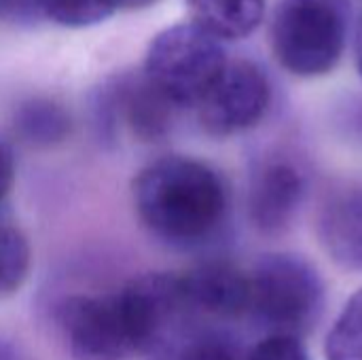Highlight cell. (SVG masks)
Returning a JSON list of instances; mask_svg holds the SVG:
<instances>
[{"mask_svg":"<svg viewBox=\"0 0 362 360\" xmlns=\"http://www.w3.org/2000/svg\"><path fill=\"white\" fill-rule=\"evenodd\" d=\"M157 0H42V17L68 25L85 28L100 23L125 8H144Z\"/></svg>","mask_w":362,"mask_h":360,"instance_id":"obj_13","label":"cell"},{"mask_svg":"<svg viewBox=\"0 0 362 360\" xmlns=\"http://www.w3.org/2000/svg\"><path fill=\"white\" fill-rule=\"evenodd\" d=\"M197 28L216 40H240L250 36L263 21L265 0H189Z\"/></svg>","mask_w":362,"mask_h":360,"instance_id":"obj_11","label":"cell"},{"mask_svg":"<svg viewBox=\"0 0 362 360\" xmlns=\"http://www.w3.org/2000/svg\"><path fill=\"white\" fill-rule=\"evenodd\" d=\"M32 265V248L23 231L4 223L0 227V297L15 295L28 280Z\"/></svg>","mask_w":362,"mask_h":360,"instance_id":"obj_16","label":"cell"},{"mask_svg":"<svg viewBox=\"0 0 362 360\" xmlns=\"http://www.w3.org/2000/svg\"><path fill=\"white\" fill-rule=\"evenodd\" d=\"M13 180H15L13 151L8 149V144L4 140H0V208L4 206V199L13 187Z\"/></svg>","mask_w":362,"mask_h":360,"instance_id":"obj_19","label":"cell"},{"mask_svg":"<svg viewBox=\"0 0 362 360\" xmlns=\"http://www.w3.org/2000/svg\"><path fill=\"white\" fill-rule=\"evenodd\" d=\"M252 316L267 333L303 337L316 329L327 306V286L305 257L295 252L263 255L248 272Z\"/></svg>","mask_w":362,"mask_h":360,"instance_id":"obj_2","label":"cell"},{"mask_svg":"<svg viewBox=\"0 0 362 360\" xmlns=\"http://www.w3.org/2000/svg\"><path fill=\"white\" fill-rule=\"evenodd\" d=\"M269 104L272 83L265 70L250 59H233L195 110L206 134L231 138L257 127Z\"/></svg>","mask_w":362,"mask_h":360,"instance_id":"obj_6","label":"cell"},{"mask_svg":"<svg viewBox=\"0 0 362 360\" xmlns=\"http://www.w3.org/2000/svg\"><path fill=\"white\" fill-rule=\"evenodd\" d=\"M246 360H312V356L301 337L267 333L250 348Z\"/></svg>","mask_w":362,"mask_h":360,"instance_id":"obj_17","label":"cell"},{"mask_svg":"<svg viewBox=\"0 0 362 360\" xmlns=\"http://www.w3.org/2000/svg\"><path fill=\"white\" fill-rule=\"evenodd\" d=\"M0 360H28V356L19 350V346L0 337Z\"/></svg>","mask_w":362,"mask_h":360,"instance_id":"obj_20","label":"cell"},{"mask_svg":"<svg viewBox=\"0 0 362 360\" xmlns=\"http://www.w3.org/2000/svg\"><path fill=\"white\" fill-rule=\"evenodd\" d=\"M316 238L337 267L362 274V182H348L322 199Z\"/></svg>","mask_w":362,"mask_h":360,"instance_id":"obj_9","label":"cell"},{"mask_svg":"<svg viewBox=\"0 0 362 360\" xmlns=\"http://www.w3.org/2000/svg\"><path fill=\"white\" fill-rule=\"evenodd\" d=\"M327 360H362V289L350 295L325 337Z\"/></svg>","mask_w":362,"mask_h":360,"instance_id":"obj_15","label":"cell"},{"mask_svg":"<svg viewBox=\"0 0 362 360\" xmlns=\"http://www.w3.org/2000/svg\"><path fill=\"white\" fill-rule=\"evenodd\" d=\"M112 95L117 115L125 121V125L138 140L155 142L170 132L174 112L178 108H174L144 79V74L121 81Z\"/></svg>","mask_w":362,"mask_h":360,"instance_id":"obj_10","label":"cell"},{"mask_svg":"<svg viewBox=\"0 0 362 360\" xmlns=\"http://www.w3.org/2000/svg\"><path fill=\"white\" fill-rule=\"evenodd\" d=\"M42 17V0H0V23Z\"/></svg>","mask_w":362,"mask_h":360,"instance_id":"obj_18","label":"cell"},{"mask_svg":"<svg viewBox=\"0 0 362 360\" xmlns=\"http://www.w3.org/2000/svg\"><path fill=\"white\" fill-rule=\"evenodd\" d=\"M57 325L72 360L138 359L119 293L66 297Z\"/></svg>","mask_w":362,"mask_h":360,"instance_id":"obj_5","label":"cell"},{"mask_svg":"<svg viewBox=\"0 0 362 360\" xmlns=\"http://www.w3.org/2000/svg\"><path fill=\"white\" fill-rule=\"evenodd\" d=\"M354 53H356V68L362 76V15L358 21V30H356V45H354Z\"/></svg>","mask_w":362,"mask_h":360,"instance_id":"obj_21","label":"cell"},{"mask_svg":"<svg viewBox=\"0 0 362 360\" xmlns=\"http://www.w3.org/2000/svg\"><path fill=\"white\" fill-rule=\"evenodd\" d=\"M70 115L53 100L36 98L23 102L15 115L17 136L32 146H53L68 138Z\"/></svg>","mask_w":362,"mask_h":360,"instance_id":"obj_12","label":"cell"},{"mask_svg":"<svg viewBox=\"0 0 362 360\" xmlns=\"http://www.w3.org/2000/svg\"><path fill=\"white\" fill-rule=\"evenodd\" d=\"M346 40L348 17L339 0H278L269 45L286 72L301 79L329 74L339 64Z\"/></svg>","mask_w":362,"mask_h":360,"instance_id":"obj_3","label":"cell"},{"mask_svg":"<svg viewBox=\"0 0 362 360\" xmlns=\"http://www.w3.org/2000/svg\"><path fill=\"white\" fill-rule=\"evenodd\" d=\"M227 62L221 40L195 23H176L151 40L142 74L174 108H197Z\"/></svg>","mask_w":362,"mask_h":360,"instance_id":"obj_4","label":"cell"},{"mask_svg":"<svg viewBox=\"0 0 362 360\" xmlns=\"http://www.w3.org/2000/svg\"><path fill=\"white\" fill-rule=\"evenodd\" d=\"M153 360H246V354L223 333L189 329Z\"/></svg>","mask_w":362,"mask_h":360,"instance_id":"obj_14","label":"cell"},{"mask_svg":"<svg viewBox=\"0 0 362 360\" xmlns=\"http://www.w3.org/2000/svg\"><path fill=\"white\" fill-rule=\"evenodd\" d=\"M308 193L303 168L288 155H265L248 178L246 206L252 227L263 236H282L295 223Z\"/></svg>","mask_w":362,"mask_h":360,"instance_id":"obj_7","label":"cell"},{"mask_svg":"<svg viewBox=\"0 0 362 360\" xmlns=\"http://www.w3.org/2000/svg\"><path fill=\"white\" fill-rule=\"evenodd\" d=\"M182 289L195 316L235 320L248 316L250 278L248 272L229 261H208L187 272Z\"/></svg>","mask_w":362,"mask_h":360,"instance_id":"obj_8","label":"cell"},{"mask_svg":"<svg viewBox=\"0 0 362 360\" xmlns=\"http://www.w3.org/2000/svg\"><path fill=\"white\" fill-rule=\"evenodd\" d=\"M132 199L148 233L180 248L214 238L229 214L221 172L187 155H165L144 166L134 178Z\"/></svg>","mask_w":362,"mask_h":360,"instance_id":"obj_1","label":"cell"}]
</instances>
